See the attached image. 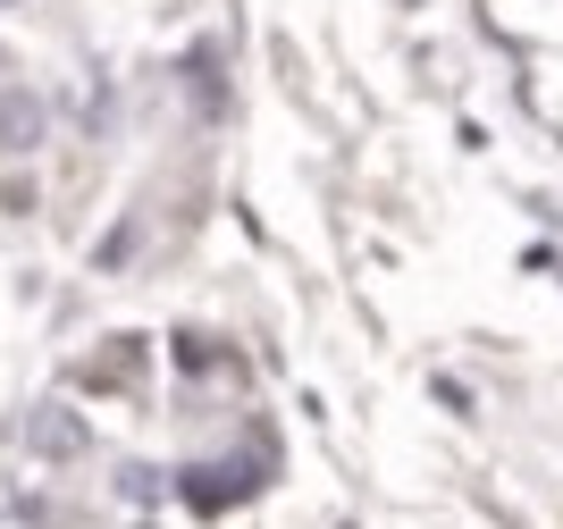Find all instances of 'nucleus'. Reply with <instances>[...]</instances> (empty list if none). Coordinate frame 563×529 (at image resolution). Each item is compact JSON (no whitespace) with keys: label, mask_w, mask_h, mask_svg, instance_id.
<instances>
[{"label":"nucleus","mask_w":563,"mask_h":529,"mask_svg":"<svg viewBox=\"0 0 563 529\" xmlns=\"http://www.w3.org/2000/svg\"><path fill=\"white\" fill-rule=\"evenodd\" d=\"M34 445H43V454H76V445H85V429H76L68 412H34Z\"/></svg>","instance_id":"1"}]
</instances>
